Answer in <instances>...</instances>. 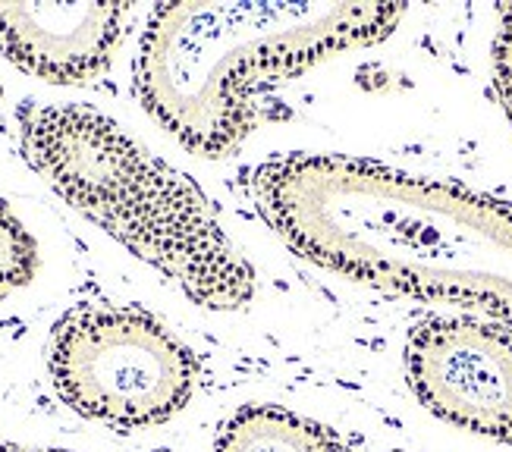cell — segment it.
I'll return each mask as SVG.
<instances>
[{"label":"cell","mask_w":512,"mask_h":452,"mask_svg":"<svg viewBox=\"0 0 512 452\" xmlns=\"http://www.w3.org/2000/svg\"><path fill=\"white\" fill-rule=\"evenodd\" d=\"M261 217L321 267L418 299L475 305L512 330V205L340 154L252 173Z\"/></svg>","instance_id":"cell-1"},{"label":"cell","mask_w":512,"mask_h":452,"mask_svg":"<svg viewBox=\"0 0 512 452\" xmlns=\"http://www.w3.org/2000/svg\"><path fill=\"white\" fill-rule=\"evenodd\" d=\"M403 4L180 0L148 16L136 60L145 110L202 157L230 154L252 129L264 82L384 41Z\"/></svg>","instance_id":"cell-2"},{"label":"cell","mask_w":512,"mask_h":452,"mask_svg":"<svg viewBox=\"0 0 512 452\" xmlns=\"http://www.w3.org/2000/svg\"><path fill=\"white\" fill-rule=\"evenodd\" d=\"M19 148L48 186L208 311H239L255 270L192 179L85 104H26Z\"/></svg>","instance_id":"cell-3"},{"label":"cell","mask_w":512,"mask_h":452,"mask_svg":"<svg viewBox=\"0 0 512 452\" xmlns=\"http://www.w3.org/2000/svg\"><path fill=\"white\" fill-rule=\"evenodd\" d=\"M51 377L73 412L136 431L186 409L198 361L142 308L79 305L54 327Z\"/></svg>","instance_id":"cell-4"},{"label":"cell","mask_w":512,"mask_h":452,"mask_svg":"<svg viewBox=\"0 0 512 452\" xmlns=\"http://www.w3.org/2000/svg\"><path fill=\"white\" fill-rule=\"evenodd\" d=\"M406 365L415 396L437 418L512 443V333L472 318L415 327Z\"/></svg>","instance_id":"cell-5"},{"label":"cell","mask_w":512,"mask_h":452,"mask_svg":"<svg viewBox=\"0 0 512 452\" xmlns=\"http://www.w3.org/2000/svg\"><path fill=\"white\" fill-rule=\"evenodd\" d=\"M126 16V4H0V51L44 82H88L114 57Z\"/></svg>","instance_id":"cell-6"},{"label":"cell","mask_w":512,"mask_h":452,"mask_svg":"<svg viewBox=\"0 0 512 452\" xmlns=\"http://www.w3.org/2000/svg\"><path fill=\"white\" fill-rule=\"evenodd\" d=\"M214 452H346L330 427L277 405H246L220 427Z\"/></svg>","instance_id":"cell-7"},{"label":"cell","mask_w":512,"mask_h":452,"mask_svg":"<svg viewBox=\"0 0 512 452\" xmlns=\"http://www.w3.org/2000/svg\"><path fill=\"white\" fill-rule=\"evenodd\" d=\"M38 267V245L0 201V296L26 286Z\"/></svg>","instance_id":"cell-8"},{"label":"cell","mask_w":512,"mask_h":452,"mask_svg":"<svg viewBox=\"0 0 512 452\" xmlns=\"http://www.w3.org/2000/svg\"><path fill=\"white\" fill-rule=\"evenodd\" d=\"M494 82L512 123V4L500 7V29L494 38Z\"/></svg>","instance_id":"cell-9"},{"label":"cell","mask_w":512,"mask_h":452,"mask_svg":"<svg viewBox=\"0 0 512 452\" xmlns=\"http://www.w3.org/2000/svg\"><path fill=\"white\" fill-rule=\"evenodd\" d=\"M0 452H54V449H29V446H16V443H0Z\"/></svg>","instance_id":"cell-10"}]
</instances>
